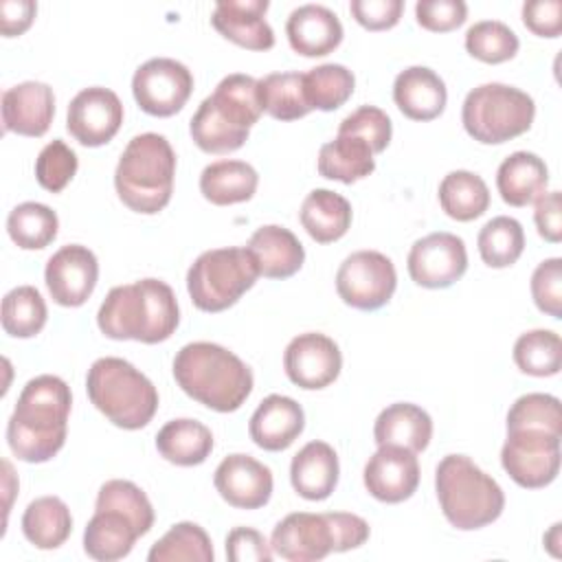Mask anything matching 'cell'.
<instances>
[{"instance_id": "6da1fadb", "label": "cell", "mask_w": 562, "mask_h": 562, "mask_svg": "<svg viewBox=\"0 0 562 562\" xmlns=\"http://www.w3.org/2000/svg\"><path fill=\"white\" fill-rule=\"evenodd\" d=\"M70 404L72 395L61 378L44 373L29 380L7 424L11 452L26 463L53 459L66 441Z\"/></svg>"}, {"instance_id": "7a4b0ae2", "label": "cell", "mask_w": 562, "mask_h": 562, "mask_svg": "<svg viewBox=\"0 0 562 562\" xmlns=\"http://www.w3.org/2000/svg\"><path fill=\"white\" fill-rule=\"evenodd\" d=\"M178 323L176 294L160 279H140L112 288L97 314V325L108 338L145 345L171 338Z\"/></svg>"}, {"instance_id": "3957f363", "label": "cell", "mask_w": 562, "mask_h": 562, "mask_svg": "<svg viewBox=\"0 0 562 562\" xmlns=\"http://www.w3.org/2000/svg\"><path fill=\"white\" fill-rule=\"evenodd\" d=\"M173 378L191 400L217 413L237 411L248 400L255 382L241 358L206 340L189 342L176 353Z\"/></svg>"}, {"instance_id": "277c9868", "label": "cell", "mask_w": 562, "mask_h": 562, "mask_svg": "<svg viewBox=\"0 0 562 562\" xmlns=\"http://www.w3.org/2000/svg\"><path fill=\"white\" fill-rule=\"evenodd\" d=\"M173 176V147L162 134L145 132L125 145L114 171V187L130 211L154 215L169 204Z\"/></svg>"}, {"instance_id": "5b68a950", "label": "cell", "mask_w": 562, "mask_h": 562, "mask_svg": "<svg viewBox=\"0 0 562 562\" xmlns=\"http://www.w3.org/2000/svg\"><path fill=\"white\" fill-rule=\"evenodd\" d=\"M435 492L446 520L461 531L494 522L505 507L501 485L465 454H446L439 461Z\"/></svg>"}, {"instance_id": "8992f818", "label": "cell", "mask_w": 562, "mask_h": 562, "mask_svg": "<svg viewBox=\"0 0 562 562\" xmlns=\"http://www.w3.org/2000/svg\"><path fill=\"white\" fill-rule=\"evenodd\" d=\"M367 538L369 525L356 514L294 512L277 522L270 547L283 560L312 562L327 558L331 551L342 553L358 549L367 542Z\"/></svg>"}, {"instance_id": "52a82bcc", "label": "cell", "mask_w": 562, "mask_h": 562, "mask_svg": "<svg viewBox=\"0 0 562 562\" xmlns=\"http://www.w3.org/2000/svg\"><path fill=\"white\" fill-rule=\"evenodd\" d=\"M86 391L94 408L125 430L147 426L158 408V391L151 380L127 360L114 356L92 362L86 375Z\"/></svg>"}, {"instance_id": "ba28073f", "label": "cell", "mask_w": 562, "mask_h": 562, "mask_svg": "<svg viewBox=\"0 0 562 562\" xmlns=\"http://www.w3.org/2000/svg\"><path fill=\"white\" fill-rule=\"evenodd\" d=\"M536 116L533 99L507 83H481L465 94L461 121L465 132L483 145H501L525 134Z\"/></svg>"}, {"instance_id": "9c48e42d", "label": "cell", "mask_w": 562, "mask_h": 562, "mask_svg": "<svg viewBox=\"0 0 562 562\" xmlns=\"http://www.w3.org/2000/svg\"><path fill=\"white\" fill-rule=\"evenodd\" d=\"M259 277L248 248H213L202 252L187 272V290L202 312H222L235 305Z\"/></svg>"}, {"instance_id": "30bf717a", "label": "cell", "mask_w": 562, "mask_h": 562, "mask_svg": "<svg viewBox=\"0 0 562 562\" xmlns=\"http://www.w3.org/2000/svg\"><path fill=\"white\" fill-rule=\"evenodd\" d=\"M560 439L562 435L547 430H507V439L501 448V465L520 487H544L553 483L560 472Z\"/></svg>"}, {"instance_id": "8fae6325", "label": "cell", "mask_w": 562, "mask_h": 562, "mask_svg": "<svg viewBox=\"0 0 562 562\" xmlns=\"http://www.w3.org/2000/svg\"><path fill=\"white\" fill-rule=\"evenodd\" d=\"M397 288L393 261L378 250L351 252L336 272L338 296L356 310H380Z\"/></svg>"}, {"instance_id": "7c38bea8", "label": "cell", "mask_w": 562, "mask_h": 562, "mask_svg": "<svg viewBox=\"0 0 562 562\" xmlns=\"http://www.w3.org/2000/svg\"><path fill=\"white\" fill-rule=\"evenodd\" d=\"M191 92V70L171 57L147 59L132 77V94L138 108L151 116H173L184 108Z\"/></svg>"}, {"instance_id": "4fadbf2b", "label": "cell", "mask_w": 562, "mask_h": 562, "mask_svg": "<svg viewBox=\"0 0 562 562\" xmlns=\"http://www.w3.org/2000/svg\"><path fill=\"white\" fill-rule=\"evenodd\" d=\"M406 268L422 288H450L468 270L465 244L454 233H430L411 246Z\"/></svg>"}, {"instance_id": "5bb4252c", "label": "cell", "mask_w": 562, "mask_h": 562, "mask_svg": "<svg viewBox=\"0 0 562 562\" xmlns=\"http://www.w3.org/2000/svg\"><path fill=\"white\" fill-rule=\"evenodd\" d=\"M123 123V103L110 88L92 86L77 92L68 105L66 130L86 145L99 147L110 143Z\"/></svg>"}, {"instance_id": "9a60e30c", "label": "cell", "mask_w": 562, "mask_h": 562, "mask_svg": "<svg viewBox=\"0 0 562 562\" xmlns=\"http://www.w3.org/2000/svg\"><path fill=\"white\" fill-rule=\"evenodd\" d=\"M283 369L290 382L296 386L318 391L338 378L342 369V356L329 336L305 331L288 342L283 353Z\"/></svg>"}, {"instance_id": "2e32d148", "label": "cell", "mask_w": 562, "mask_h": 562, "mask_svg": "<svg viewBox=\"0 0 562 562\" xmlns=\"http://www.w3.org/2000/svg\"><path fill=\"white\" fill-rule=\"evenodd\" d=\"M44 279L57 305L79 307L94 292L99 279V261L88 246L68 244L46 261Z\"/></svg>"}, {"instance_id": "e0dca14e", "label": "cell", "mask_w": 562, "mask_h": 562, "mask_svg": "<svg viewBox=\"0 0 562 562\" xmlns=\"http://www.w3.org/2000/svg\"><path fill=\"white\" fill-rule=\"evenodd\" d=\"M364 487L382 503H402L419 485V463L415 452L400 446H378L364 465Z\"/></svg>"}, {"instance_id": "ac0fdd59", "label": "cell", "mask_w": 562, "mask_h": 562, "mask_svg": "<svg viewBox=\"0 0 562 562\" xmlns=\"http://www.w3.org/2000/svg\"><path fill=\"white\" fill-rule=\"evenodd\" d=\"M220 496L239 509H259L272 496V472L250 454H228L213 474Z\"/></svg>"}, {"instance_id": "d6986e66", "label": "cell", "mask_w": 562, "mask_h": 562, "mask_svg": "<svg viewBox=\"0 0 562 562\" xmlns=\"http://www.w3.org/2000/svg\"><path fill=\"white\" fill-rule=\"evenodd\" d=\"M55 116V94L48 83L22 81L2 92L4 132L20 136H44Z\"/></svg>"}, {"instance_id": "ffe728a7", "label": "cell", "mask_w": 562, "mask_h": 562, "mask_svg": "<svg viewBox=\"0 0 562 562\" xmlns=\"http://www.w3.org/2000/svg\"><path fill=\"white\" fill-rule=\"evenodd\" d=\"M305 428V413L301 404L288 395H268L261 400L248 422L250 439L268 450L279 452L290 448Z\"/></svg>"}, {"instance_id": "44dd1931", "label": "cell", "mask_w": 562, "mask_h": 562, "mask_svg": "<svg viewBox=\"0 0 562 562\" xmlns=\"http://www.w3.org/2000/svg\"><path fill=\"white\" fill-rule=\"evenodd\" d=\"M268 0H222L215 4L211 24L220 35L250 50L274 46V31L266 22Z\"/></svg>"}, {"instance_id": "7402d4cb", "label": "cell", "mask_w": 562, "mask_h": 562, "mask_svg": "<svg viewBox=\"0 0 562 562\" xmlns=\"http://www.w3.org/2000/svg\"><path fill=\"white\" fill-rule=\"evenodd\" d=\"M288 42L303 57H325L342 42L338 15L323 4H301L285 22Z\"/></svg>"}, {"instance_id": "603a6c76", "label": "cell", "mask_w": 562, "mask_h": 562, "mask_svg": "<svg viewBox=\"0 0 562 562\" xmlns=\"http://www.w3.org/2000/svg\"><path fill=\"white\" fill-rule=\"evenodd\" d=\"M393 101L404 116L413 121H432L443 112L448 90L432 68L411 66L395 77Z\"/></svg>"}, {"instance_id": "cb8c5ba5", "label": "cell", "mask_w": 562, "mask_h": 562, "mask_svg": "<svg viewBox=\"0 0 562 562\" xmlns=\"http://www.w3.org/2000/svg\"><path fill=\"white\" fill-rule=\"evenodd\" d=\"M340 474L338 454L325 441L305 443L290 463V481L305 501H325L336 490Z\"/></svg>"}, {"instance_id": "d4e9b609", "label": "cell", "mask_w": 562, "mask_h": 562, "mask_svg": "<svg viewBox=\"0 0 562 562\" xmlns=\"http://www.w3.org/2000/svg\"><path fill=\"white\" fill-rule=\"evenodd\" d=\"M246 248L250 250L259 274L268 279H288L299 272L305 261V250L299 237L279 224L259 226L250 235Z\"/></svg>"}, {"instance_id": "484cf974", "label": "cell", "mask_w": 562, "mask_h": 562, "mask_svg": "<svg viewBox=\"0 0 562 562\" xmlns=\"http://www.w3.org/2000/svg\"><path fill=\"white\" fill-rule=\"evenodd\" d=\"M373 437L378 446H400L417 454L430 443L432 419L422 406L397 402L378 415Z\"/></svg>"}, {"instance_id": "4316f807", "label": "cell", "mask_w": 562, "mask_h": 562, "mask_svg": "<svg viewBox=\"0 0 562 562\" xmlns=\"http://www.w3.org/2000/svg\"><path fill=\"white\" fill-rule=\"evenodd\" d=\"M549 184V169L538 154L514 151L496 171V187L505 204L527 206L536 202Z\"/></svg>"}, {"instance_id": "83f0119b", "label": "cell", "mask_w": 562, "mask_h": 562, "mask_svg": "<svg viewBox=\"0 0 562 562\" xmlns=\"http://www.w3.org/2000/svg\"><path fill=\"white\" fill-rule=\"evenodd\" d=\"M136 538H140L134 522L119 509H94L83 531V551L99 562H114L125 558Z\"/></svg>"}, {"instance_id": "f1b7e54d", "label": "cell", "mask_w": 562, "mask_h": 562, "mask_svg": "<svg viewBox=\"0 0 562 562\" xmlns=\"http://www.w3.org/2000/svg\"><path fill=\"white\" fill-rule=\"evenodd\" d=\"M259 176L252 165L244 160H215L200 173L202 195L217 206L239 204L255 195Z\"/></svg>"}, {"instance_id": "f546056e", "label": "cell", "mask_w": 562, "mask_h": 562, "mask_svg": "<svg viewBox=\"0 0 562 562\" xmlns=\"http://www.w3.org/2000/svg\"><path fill=\"white\" fill-rule=\"evenodd\" d=\"M301 224L318 244L340 239L351 226V204L336 191L314 189L301 204Z\"/></svg>"}, {"instance_id": "4dcf8cb0", "label": "cell", "mask_w": 562, "mask_h": 562, "mask_svg": "<svg viewBox=\"0 0 562 562\" xmlns=\"http://www.w3.org/2000/svg\"><path fill=\"white\" fill-rule=\"evenodd\" d=\"M156 448L169 463L191 468L209 459L213 450V435L198 419H171L158 430Z\"/></svg>"}, {"instance_id": "1f68e13d", "label": "cell", "mask_w": 562, "mask_h": 562, "mask_svg": "<svg viewBox=\"0 0 562 562\" xmlns=\"http://www.w3.org/2000/svg\"><path fill=\"white\" fill-rule=\"evenodd\" d=\"M316 167L323 178L351 184L373 173L375 160L371 147L362 138L336 134L334 140L321 147Z\"/></svg>"}, {"instance_id": "d6a6232c", "label": "cell", "mask_w": 562, "mask_h": 562, "mask_svg": "<svg viewBox=\"0 0 562 562\" xmlns=\"http://www.w3.org/2000/svg\"><path fill=\"white\" fill-rule=\"evenodd\" d=\"M72 531L68 505L57 496H40L22 514V533L37 549L61 547Z\"/></svg>"}, {"instance_id": "836d02e7", "label": "cell", "mask_w": 562, "mask_h": 562, "mask_svg": "<svg viewBox=\"0 0 562 562\" xmlns=\"http://www.w3.org/2000/svg\"><path fill=\"white\" fill-rule=\"evenodd\" d=\"M246 127L228 119L211 97H206L189 123V134L193 143L206 154H228L239 149L248 140Z\"/></svg>"}, {"instance_id": "e575fe53", "label": "cell", "mask_w": 562, "mask_h": 562, "mask_svg": "<svg viewBox=\"0 0 562 562\" xmlns=\"http://www.w3.org/2000/svg\"><path fill=\"white\" fill-rule=\"evenodd\" d=\"M439 204L443 213L457 222H472L490 206V189L481 176L457 169L439 182Z\"/></svg>"}, {"instance_id": "d590c367", "label": "cell", "mask_w": 562, "mask_h": 562, "mask_svg": "<svg viewBox=\"0 0 562 562\" xmlns=\"http://www.w3.org/2000/svg\"><path fill=\"white\" fill-rule=\"evenodd\" d=\"M261 110L277 121H294L312 112L305 90L303 72H270L259 79Z\"/></svg>"}, {"instance_id": "8d00e7d4", "label": "cell", "mask_w": 562, "mask_h": 562, "mask_svg": "<svg viewBox=\"0 0 562 562\" xmlns=\"http://www.w3.org/2000/svg\"><path fill=\"white\" fill-rule=\"evenodd\" d=\"M57 213L42 202H22L7 217V233L18 248L42 250L57 237Z\"/></svg>"}, {"instance_id": "74e56055", "label": "cell", "mask_w": 562, "mask_h": 562, "mask_svg": "<svg viewBox=\"0 0 562 562\" xmlns=\"http://www.w3.org/2000/svg\"><path fill=\"white\" fill-rule=\"evenodd\" d=\"M356 77L342 64H321L303 72V90L312 110L331 112L353 94Z\"/></svg>"}, {"instance_id": "f35d334b", "label": "cell", "mask_w": 562, "mask_h": 562, "mask_svg": "<svg viewBox=\"0 0 562 562\" xmlns=\"http://www.w3.org/2000/svg\"><path fill=\"white\" fill-rule=\"evenodd\" d=\"M215 551L209 533L198 522H176L158 542L151 544L149 562H213Z\"/></svg>"}, {"instance_id": "ab89813d", "label": "cell", "mask_w": 562, "mask_h": 562, "mask_svg": "<svg viewBox=\"0 0 562 562\" xmlns=\"http://www.w3.org/2000/svg\"><path fill=\"white\" fill-rule=\"evenodd\" d=\"M209 97L228 119H233L246 130H250L263 112L259 101V79L250 75H226Z\"/></svg>"}, {"instance_id": "60d3db41", "label": "cell", "mask_w": 562, "mask_h": 562, "mask_svg": "<svg viewBox=\"0 0 562 562\" xmlns=\"http://www.w3.org/2000/svg\"><path fill=\"white\" fill-rule=\"evenodd\" d=\"M479 255L490 268H507L518 261L525 250V231L518 220L498 215L485 222L476 237Z\"/></svg>"}, {"instance_id": "b9f144b4", "label": "cell", "mask_w": 562, "mask_h": 562, "mask_svg": "<svg viewBox=\"0 0 562 562\" xmlns=\"http://www.w3.org/2000/svg\"><path fill=\"white\" fill-rule=\"evenodd\" d=\"M46 303L33 285H18L2 299V329L13 338H33L46 325Z\"/></svg>"}, {"instance_id": "7bdbcfd3", "label": "cell", "mask_w": 562, "mask_h": 562, "mask_svg": "<svg viewBox=\"0 0 562 562\" xmlns=\"http://www.w3.org/2000/svg\"><path fill=\"white\" fill-rule=\"evenodd\" d=\"M516 367L533 378L555 375L562 367V340L551 329H531L514 342Z\"/></svg>"}, {"instance_id": "ee69618b", "label": "cell", "mask_w": 562, "mask_h": 562, "mask_svg": "<svg viewBox=\"0 0 562 562\" xmlns=\"http://www.w3.org/2000/svg\"><path fill=\"white\" fill-rule=\"evenodd\" d=\"M94 509H119L123 512L140 536L154 527V507L147 494L132 481L112 479L99 487Z\"/></svg>"}, {"instance_id": "f6af8a7d", "label": "cell", "mask_w": 562, "mask_h": 562, "mask_svg": "<svg viewBox=\"0 0 562 562\" xmlns=\"http://www.w3.org/2000/svg\"><path fill=\"white\" fill-rule=\"evenodd\" d=\"M518 35L501 20H481L465 31V50L485 64H503L518 53Z\"/></svg>"}, {"instance_id": "bcb514c9", "label": "cell", "mask_w": 562, "mask_h": 562, "mask_svg": "<svg viewBox=\"0 0 562 562\" xmlns=\"http://www.w3.org/2000/svg\"><path fill=\"white\" fill-rule=\"evenodd\" d=\"M533 428L551 435H562L560 400L549 393L520 395L507 411V430Z\"/></svg>"}, {"instance_id": "7dc6e473", "label": "cell", "mask_w": 562, "mask_h": 562, "mask_svg": "<svg viewBox=\"0 0 562 562\" xmlns=\"http://www.w3.org/2000/svg\"><path fill=\"white\" fill-rule=\"evenodd\" d=\"M77 167H79L77 154L61 138H55L37 154L35 178L42 189L50 193H59L75 178Z\"/></svg>"}, {"instance_id": "c3c4849f", "label": "cell", "mask_w": 562, "mask_h": 562, "mask_svg": "<svg viewBox=\"0 0 562 562\" xmlns=\"http://www.w3.org/2000/svg\"><path fill=\"white\" fill-rule=\"evenodd\" d=\"M338 134H349L362 138L373 154H380L391 143V119L384 110L375 105H360L349 116H345L338 125Z\"/></svg>"}, {"instance_id": "681fc988", "label": "cell", "mask_w": 562, "mask_h": 562, "mask_svg": "<svg viewBox=\"0 0 562 562\" xmlns=\"http://www.w3.org/2000/svg\"><path fill=\"white\" fill-rule=\"evenodd\" d=\"M531 296L540 312L562 318V259L551 257L536 266L531 274Z\"/></svg>"}, {"instance_id": "f907efd6", "label": "cell", "mask_w": 562, "mask_h": 562, "mask_svg": "<svg viewBox=\"0 0 562 562\" xmlns=\"http://www.w3.org/2000/svg\"><path fill=\"white\" fill-rule=\"evenodd\" d=\"M415 18L426 31L448 33L465 22L468 4L463 0H419Z\"/></svg>"}, {"instance_id": "816d5d0a", "label": "cell", "mask_w": 562, "mask_h": 562, "mask_svg": "<svg viewBox=\"0 0 562 562\" xmlns=\"http://www.w3.org/2000/svg\"><path fill=\"white\" fill-rule=\"evenodd\" d=\"M226 558L231 562H270L272 547L261 531L252 527H235L226 536Z\"/></svg>"}, {"instance_id": "f5cc1de1", "label": "cell", "mask_w": 562, "mask_h": 562, "mask_svg": "<svg viewBox=\"0 0 562 562\" xmlns=\"http://www.w3.org/2000/svg\"><path fill=\"white\" fill-rule=\"evenodd\" d=\"M349 11L353 20L369 31L393 29L404 11L402 0H351Z\"/></svg>"}, {"instance_id": "db71d44e", "label": "cell", "mask_w": 562, "mask_h": 562, "mask_svg": "<svg viewBox=\"0 0 562 562\" xmlns=\"http://www.w3.org/2000/svg\"><path fill=\"white\" fill-rule=\"evenodd\" d=\"M525 26L540 37H558L562 33V2L531 0L522 4Z\"/></svg>"}, {"instance_id": "11a10c76", "label": "cell", "mask_w": 562, "mask_h": 562, "mask_svg": "<svg viewBox=\"0 0 562 562\" xmlns=\"http://www.w3.org/2000/svg\"><path fill=\"white\" fill-rule=\"evenodd\" d=\"M533 222L538 228V235L551 244H558L562 239V198L560 191L542 193L536 200Z\"/></svg>"}, {"instance_id": "9f6ffc18", "label": "cell", "mask_w": 562, "mask_h": 562, "mask_svg": "<svg viewBox=\"0 0 562 562\" xmlns=\"http://www.w3.org/2000/svg\"><path fill=\"white\" fill-rule=\"evenodd\" d=\"M37 13L33 0H2L0 2V29L4 37L22 35Z\"/></svg>"}]
</instances>
